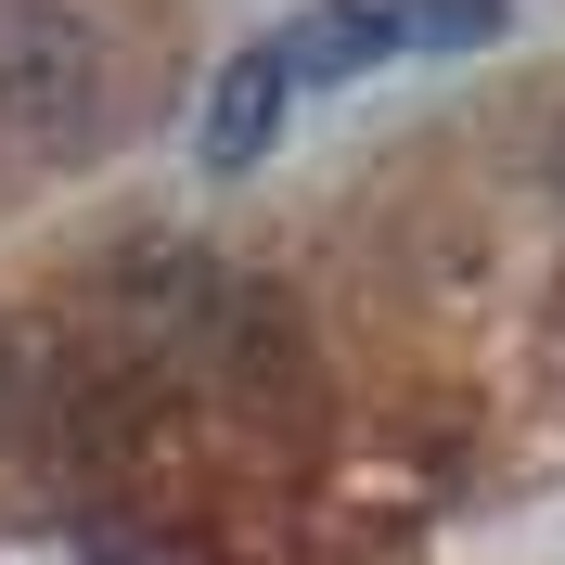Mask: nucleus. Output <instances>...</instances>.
Listing matches in <instances>:
<instances>
[{
    "mask_svg": "<svg viewBox=\"0 0 565 565\" xmlns=\"http://www.w3.org/2000/svg\"><path fill=\"white\" fill-rule=\"evenodd\" d=\"M104 104V39L65 0H0V116L13 129H77Z\"/></svg>",
    "mask_w": 565,
    "mask_h": 565,
    "instance_id": "nucleus-1",
    "label": "nucleus"
},
{
    "mask_svg": "<svg viewBox=\"0 0 565 565\" xmlns=\"http://www.w3.org/2000/svg\"><path fill=\"white\" fill-rule=\"evenodd\" d=\"M386 52H398L386 0H309V13L270 39V65H282V77H360V65H386Z\"/></svg>",
    "mask_w": 565,
    "mask_h": 565,
    "instance_id": "nucleus-2",
    "label": "nucleus"
},
{
    "mask_svg": "<svg viewBox=\"0 0 565 565\" xmlns=\"http://www.w3.org/2000/svg\"><path fill=\"white\" fill-rule=\"evenodd\" d=\"M282 90H296V77H282L270 52H232V65H218V90H206V168H257V154H270Z\"/></svg>",
    "mask_w": 565,
    "mask_h": 565,
    "instance_id": "nucleus-3",
    "label": "nucleus"
},
{
    "mask_svg": "<svg viewBox=\"0 0 565 565\" xmlns=\"http://www.w3.org/2000/svg\"><path fill=\"white\" fill-rule=\"evenodd\" d=\"M398 52H462V39H501V0H386Z\"/></svg>",
    "mask_w": 565,
    "mask_h": 565,
    "instance_id": "nucleus-4",
    "label": "nucleus"
},
{
    "mask_svg": "<svg viewBox=\"0 0 565 565\" xmlns=\"http://www.w3.org/2000/svg\"><path fill=\"white\" fill-rule=\"evenodd\" d=\"M13 373H26V348H13V334H0V424H13Z\"/></svg>",
    "mask_w": 565,
    "mask_h": 565,
    "instance_id": "nucleus-5",
    "label": "nucleus"
},
{
    "mask_svg": "<svg viewBox=\"0 0 565 565\" xmlns=\"http://www.w3.org/2000/svg\"><path fill=\"white\" fill-rule=\"evenodd\" d=\"M553 193H565V129H553Z\"/></svg>",
    "mask_w": 565,
    "mask_h": 565,
    "instance_id": "nucleus-6",
    "label": "nucleus"
}]
</instances>
